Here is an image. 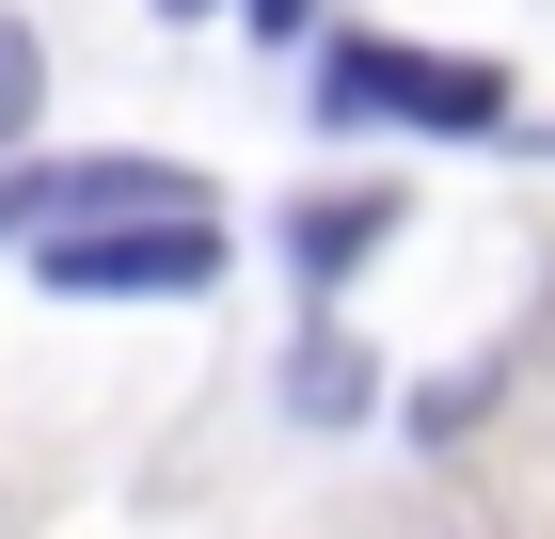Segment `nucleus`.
Here are the masks:
<instances>
[{"mask_svg": "<svg viewBox=\"0 0 555 539\" xmlns=\"http://www.w3.org/2000/svg\"><path fill=\"white\" fill-rule=\"evenodd\" d=\"M33 286H64V301H191V286H222V222L207 207L64 222V239H33Z\"/></svg>", "mask_w": 555, "mask_h": 539, "instance_id": "nucleus-1", "label": "nucleus"}, {"mask_svg": "<svg viewBox=\"0 0 555 539\" xmlns=\"http://www.w3.org/2000/svg\"><path fill=\"white\" fill-rule=\"evenodd\" d=\"M318 112L334 127L397 112V127H444V143H492V127H508V80L461 64V48H334V64H318Z\"/></svg>", "mask_w": 555, "mask_h": 539, "instance_id": "nucleus-2", "label": "nucleus"}, {"mask_svg": "<svg viewBox=\"0 0 555 539\" xmlns=\"http://www.w3.org/2000/svg\"><path fill=\"white\" fill-rule=\"evenodd\" d=\"M397 239V191H318V207H286V270L301 286H334L349 254H382Z\"/></svg>", "mask_w": 555, "mask_h": 539, "instance_id": "nucleus-3", "label": "nucleus"}, {"mask_svg": "<svg viewBox=\"0 0 555 539\" xmlns=\"http://www.w3.org/2000/svg\"><path fill=\"white\" fill-rule=\"evenodd\" d=\"M286 397H301L318 428H349V413H365V349H349V333L318 318V333H301V381H286Z\"/></svg>", "mask_w": 555, "mask_h": 539, "instance_id": "nucleus-4", "label": "nucleus"}, {"mask_svg": "<svg viewBox=\"0 0 555 539\" xmlns=\"http://www.w3.org/2000/svg\"><path fill=\"white\" fill-rule=\"evenodd\" d=\"M33 112H48V48L33 16H0V143H33Z\"/></svg>", "mask_w": 555, "mask_h": 539, "instance_id": "nucleus-5", "label": "nucleus"}, {"mask_svg": "<svg viewBox=\"0 0 555 539\" xmlns=\"http://www.w3.org/2000/svg\"><path fill=\"white\" fill-rule=\"evenodd\" d=\"M255 33H270V48H286V33H318V0H255Z\"/></svg>", "mask_w": 555, "mask_h": 539, "instance_id": "nucleus-6", "label": "nucleus"}, {"mask_svg": "<svg viewBox=\"0 0 555 539\" xmlns=\"http://www.w3.org/2000/svg\"><path fill=\"white\" fill-rule=\"evenodd\" d=\"M159 16H207V0H159Z\"/></svg>", "mask_w": 555, "mask_h": 539, "instance_id": "nucleus-7", "label": "nucleus"}]
</instances>
